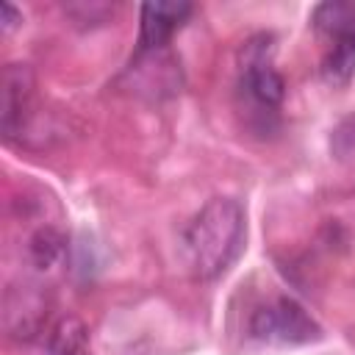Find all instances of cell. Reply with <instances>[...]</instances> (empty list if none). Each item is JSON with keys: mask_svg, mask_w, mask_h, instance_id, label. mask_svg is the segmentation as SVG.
I'll list each match as a JSON object with an SVG mask.
<instances>
[{"mask_svg": "<svg viewBox=\"0 0 355 355\" xmlns=\"http://www.w3.org/2000/svg\"><path fill=\"white\" fill-rule=\"evenodd\" d=\"M19 22H22V14L11 3H3L0 6V28H3V33H8L11 28H17Z\"/></svg>", "mask_w": 355, "mask_h": 355, "instance_id": "7c38bea8", "label": "cell"}, {"mask_svg": "<svg viewBox=\"0 0 355 355\" xmlns=\"http://www.w3.org/2000/svg\"><path fill=\"white\" fill-rule=\"evenodd\" d=\"M311 22L316 33L324 42H333L338 36L355 33V0H327L319 3L311 14Z\"/></svg>", "mask_w": 355, "mask_h": 355, "instance_id": "52a82bcc", "label": "cell"}, {"mask_svg": "<svg viewBox=\"0 0 355 355\" xmlns=\"http://www.w3.org/2000/svg\"><path fill=\"white\" fill-rule=\"evenodd\" d=\"M44 355H92L89 352V327L78 316H64L47 336Z\"/></svg>", "mask_w": 355, "mask_h": 355, "instance_id": "9c48e42d", "label": "cell"}, {"mask_svg": "<svg viewBox=\"0 0 355 355\" xmlns=\"http://www.w3.org/2000/svg\"><path fill=\"white\" fill-rule=\"evenodd\" d=\"M250 333L266 344H308L322 336L311 313L291 297H275L258 305L250 316Z\"/></svg>", "mask_w": 355, "mask_h": 355, "instance_id": "7a4b0ae2", "label": "cell"}, {"mask_svg": "<svg viewBox=\"0 0 355 355\" xmlns=\"http://www.w3.org/2000/svg\"><path fill=\"white\" fill-rule=\"evenodd\" d=\"M64 252V236L55 230V227H39L33 236H31V244H28V255L31 261L39 266V269H50Z\"/></svg>", "mask_w": 355, "mask_h": 355, "instance_id": "30bf717a", "label": "cell"}, {"mask_svg": "<svg viewBox=\"0 0 355 355\" xmlns=\"http://www.w3.org/2000/svg\"><path fill=\"white\" fill-rule=\"evenodd\" d=\"M3 308H6L3 319L8 336L17 341H31L44 324L47 297L42 294L39 286H19V288H8Z\"/></svg>", "mask_w": 355, "mask_h": 355, "instance_id": "8992f818", "label": "cell"}, {"mask_svg": "<svg viewBox=\"0 0 355 355\" xmlns=\"http://www.w3.org/2000/svg\"><path fill=\"white\" fill-rule=\"evenodd\" d=\"M191 6L183 0H153L141 6L139 14V53L161 50L172 33L186 22Z\"/></svg>", "mask_w": 355, "mask_h": 355, "instance_id": "5b68a950", "label": "cell"}, {"mask_svg": "<svg viewBox=\"0 0 355 355\" xmlns=\"http://www.w3.org/2000/svg\"><path fill=\"white\" fill-rule=\"evenodd\" d=\"M247 239L244 208L233 197H211L189 222L183 247L194 277L214 280L225 275L241 255Z\"/></svg>", "mask_w": 355, "mask_h": 355, "instance_id": "6da1fadb", "label": "cell"}, {"mask_svg": "<svg viewBox=\"0 0 355 355\" xmlns=\"http://www.w3.org/2000/svg\"><path fill=\"white\" fill-rule=\"evenodd\" d=\"M352 75H355V33H347L327 42V53L322 58V78L330 86H347Z\"/></svg>", "mask_w": 355, "mask_h": 355, "instance_id": "ba28073f", "label": "cell"}, {"mask_svg": "<svg viewBox=\"0 0 355 355\" xmlns=\"http://www.w3.org/2000/svg\"><path fill=\"white\" fill-rule=\"evenodd\" d=\"M31 97H33L31 67L8 64L0 80V125H3L6 139H14L17 133H22L25 119L31 114Z\"/></svg>", "mask_w": 355, "mask_h": 355, "instance_id": "277c9868", "label": "cell"}, {"mask_svg": "<svg viewBox=\"0 0 355 355\" xmlns=\"http://www.w3.org/2000/svg\"><path fill=\"white\" fill-rule=\"evenodd\" d=\"M241 89L261 108H277L286 97V83L272 67V39L255 36L241 50Z\"/></svg>", "mask_w": 355, "mask_h": 355, "instance_id": "3957f363", "label": "cell"}, {"mask_svg": "<svg viewBox=\"0 0 355 355\" xmlns=\"http://www.w3.org/2000/svg\"><path fill=\"white\" fill-rule=\"evenodd\" d=\"M330 147H333V155H336L338 161L355 164V116H347V119L333 130Z\"/></svg>", "mask_w": 355, "mask_h": 355, "instance_id": "8fae6325", "label": "cell"}]
</instances>
